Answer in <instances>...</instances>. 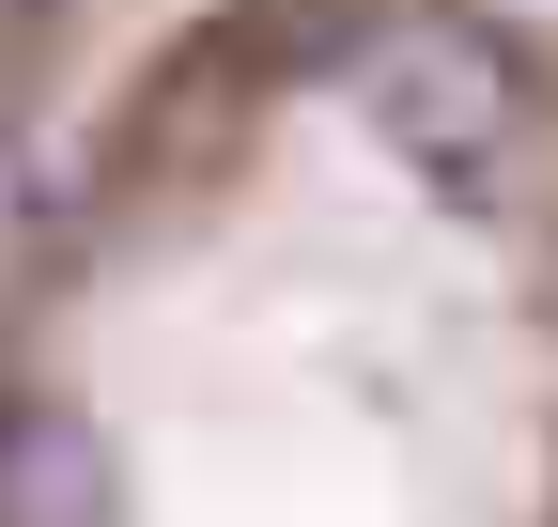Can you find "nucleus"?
<instances>
[{
  "label": "nucleus",
  "mask_w": 558,
  "mask_h": 527,
  "mask_svg": "<svg viewBox=\"0 0 558 527\" xmlns=\"http://www.w3.org/2000/svg\"><path fill=\"white\" fill-rule=\"evenodd\" d=\"M357 109H373L388 156L465 171V156H497V124H512V62L481 47V32H388L373 78H357Z\"/></svg>",
  "instance_id": "obj_1"
}]
</instances>
